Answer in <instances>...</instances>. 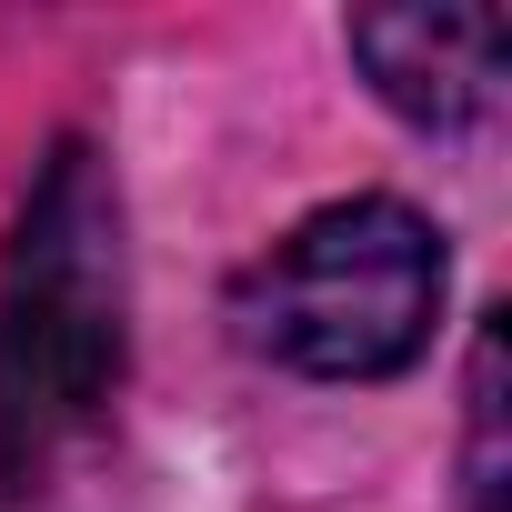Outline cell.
I'll use <instances>...</instances> for the list:
<instances>
[{"label": "cell", "mask_w": 512, "mask_h": 512, "mask_svg": "<svg viewBox=\"0 0 512 512\" xmlns=\"http://www.w3.org/2000/svg\"><path fill=\"white\" fill-rule=\"evenodd\" d=\"M352 61L372 71V91L422 121V131H462L492 111L502 91V21L492 11H452V0H412V11H362L352 21Z\"/></svg>", "instance_id": "cell-3"}, {"label": "cell", "mask_w": 512, "mask_h": 512, "mask_svg": "<svg viewBox=\"0 0 512 512\" xmlns=\"http://www.w3.org/2000/svg\"><path fill=\"white\" fill-rule=\"evenodd\" d=\"M231 322L282 372L382 382V372L422 362V342L442 322V231L382 191L332 201V211L292 221L231 282Z\"/></svg>", "instance_id": "cell-2"}, {"label": "cell", "mask_w": 512, "mask_h": 512, "mask_svg": "<svg viewBox=\"0 0 512 512\" xmlns=\"http://www.w3.org/2000/svg\"><path fill=\"white\" fill-rule=\"evenodd\" d=\"M472 452H462V492L472 512H502V312L472 332Z\"/></svg>", "instance_id": "cell-4"}, {"label": "cell", "mask_w": 512, "mask_h": 512, "mask_svg": "<svg viewBox=\"0 0 512 512\" xmlns=\"http://www.w3.org/2000/svg\"><path fill=\"white\" fill-rule=\"evenodd\" d=\"M121 352H131L121 201L91 141H61L0 262V492H21L61 442H81L111 412Z\"/></svg>", "instance_id": "cell-1"}]
</instances>
